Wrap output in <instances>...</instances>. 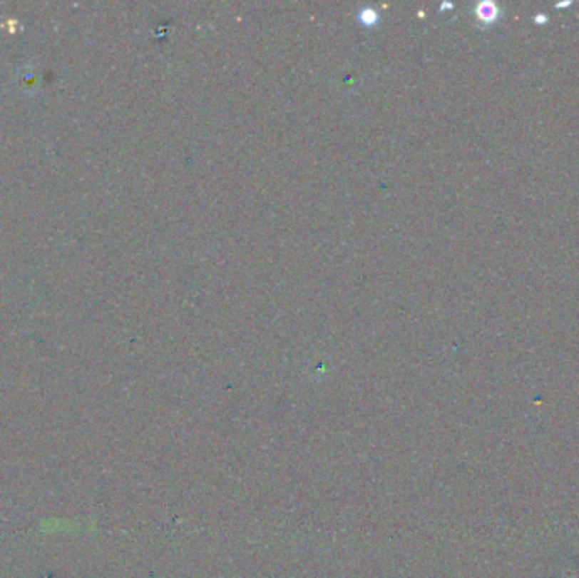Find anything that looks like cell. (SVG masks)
Returning <instances> with one entry per match:
<instances>
[{
    "label": "cell",
    "instance_id": "cell-3",
    "mask_svg": "<svg viewBox=\"0 0 579 578\" xmlns=\"http://www.w3.org/2000/svg\"><path fill=\"white\" fill-rule=\"evenodd\" d=\"M549 21V17H547L544 12H537L536 14V22L537 24H545V22Z\"/></svg>",
    "mask_w": 579,
    "mask_h": 578
},
{
    "label": "cell",
    "instance_id": "cell-2",
    "mask_svg": "<svg viewBox=\"0 0 579 578\" xmlns=\"http://www.w3.org/2000/svg\"><path fill=\"white\" fill-rule=\"evenodd\" d=\"M359 19H361V22H363V24H366V26H373L374 22L378 21V14L373 11V9H364V11H361Z\"/></svg>",
    "mask_w": 579,
    "mask_h": 578
},
{
    "label": "cell",
    "instance_id": "cell-1",
    "mask_svg": "<svg viewBox=\"0 0 579 578\" xmlns=\"http://www.w3.org/2000/svg\"><path fill=\"white\" fill-rule=\"evenodd\" d=\"M476 14L483 22L490 24V22H495L496 19H498L500 11H498V6H496L495 2H490V0H483V2L478 4Z\"/></svg>",
    "mask_w": 579,
    "mask_h": 578
},
{
    "label": "cell",
    "instance_id": "cell-4",
    "mask_svg": "<svg viewBox=\"0 0 579 578\" xmlns=\"http://www.w3.org/2000/svg\"><path fill=\"white\" fill-rule=\"evenodd\" d=\"M571 4H573L571 0H564V2H558V4H555V7H569V6H571Z\"/></svg>",
    "mask_w": 579,
    "mask_h": 578
}]
</instances>
